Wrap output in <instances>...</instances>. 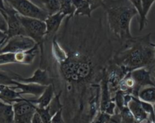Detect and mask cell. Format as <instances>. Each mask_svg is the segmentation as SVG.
<instances>
[{"label":"cell","mask_w":155,"mask_h":123,"mask_svg":"<svg viewBox=\"0 0 155 123\" xmlns=\"http://www.w3.org/2000/svg\"><path fill=\"white\" fill-rule=\"evenodd\" d=\"M5 8L4 11H0L2 12L7 19L8 26L6 39H8L14 36H21V35L26 36L25 31L19 19V16H18L19 15L18 12L5 2Z\"/></svg>","instance_id":"cell-8"},{"label":"cell","mask_w":155,"mask_h":123,"mask_svg":"<svg viewBox=\"0 0 155 123\" xmlns=\"http://www.w3.org/2000/svg\"><path fill=\"white\" fill-rule=\"evenodd\" d=\"M122 123H123V122H122Z\"/></svg>","instance_id":"cell-42"},{"label":"cell","mask_w":155,"mask_h":123,"mask_svg":"<svg viewBox=\"0 0 155 123\" xmlns=\"http://www.w3.org/2000/svg\"><path fill=\"white\" fill-rule=\"evenodd\" d=\"M138 98L140 101L149 104H155V86H149L142 88L138 94Z\"/></svg>","instance_id":"cell-22"},{"label":"cell","mask_w":155,"mask_h":123,"mask_svg":"<svg viewBox=\"0 0 155 123\" xmlns=\"http://www.w3.org/2000/svg\"><path fill=\"white\" fill-rule=\"evenodd\" d=\"M130 112L134 117L136 123H142V122L148 119V115L144 110L141 101L136 97H132L131 101L127 105Z\"/></svg>","instance_id":"cell-14"},{"label":"cell","mask_w":155,"mask_h":123,"mask_svg":"<svg viewBox=\"0 0 155 123\" xmlns=\"http://www.w3.org/2000/svg\"><path fill=\"white\" fill-rule=\"evenodd\" d=\"M19 15V14H18ZM21 24L25 31L26 36L31 38L36 44L42 47L46 35V24L44 21L33 18L18 15Z\"/></svg>","instance_id":"cell-4"},{"label":"cell","mask_w":155,"mask_h":123,"mask_svg":"<svg viewBox=\"0 0 155 123\" xmlns=\"http://www.w3.org/2000/svg\"><path fill=\"white\" fill-rule=\"evenodd\" d=\"M73 3L76 8L74 16L92 18V11L86 0H73Z\"/></svg>","instance_id":"cell-21"},{"label":"cell","mask_w":155,"mask_h":123,"mask_svg":"<svg viewBox=\"0 0 155 123\" xmlns=\"http://www.w3.org/2000/svg\"><path fill=\"white\" fill-rule=\"evenodd\" d=\"M102 17H66L60 30L40 48L55 94L99 98L101 82L116 51Z\"/></svg>","instance_id":"cell-1"},{"label":"cell","mask_w":155,"mask_h":123,"mask_svg":"<svg viewBox=\"0 0 155 123\" xmlns=\"http://www.w3.org/2000/svg\"><path fill=\"white\" fill-rule=\"evenodd\" d=\"M60 12L66 17H73L75 14L76 8L73 3V0H60Z\"/></svg>","instance_id":"cell-24"},{"label":"cell","mask_w":155,"mask_h":123,"mask_svg":"<svg viewBox=\"0 0 155 123\" xmlns=\"http://www.w3.org/2000/svg\"><path fill=\"white\" fill-rule=\"evenodd\" d=\"M130 2L133 5L139 13V18H142L143 14V7H142V0H130Z\"/></svg>","instance_id":"cell-32"},{"label":"cell","mask_w":155,"mask_h":123,"mask_svg":"<svg viewBox=\"0 0 155 123\" xmlns=\"http://www.w3.org/2000/svg\"><path fill=\"white\" fill-rule=\"evenodd\" d=\"M14 80L22 83H33V84H39L41 86H48L49 85H53L52 79L50 77L49 73L46 70L38 68L34 71L33 75L30 77H24L18 73L12 72Z\"/></svg>","instance_id":"cell-9"},{"label":"cell","mask_w":155,"mask_h":123,"mask_svg":"<svg viewBox=\"0 0 155 123\" xmlns=\"http://www.w3.org/2000/svg\"><path fill=\"white\" fill-rule=\"evenodd\" d=\"M113 101L114 100L111 98V92H110L108 80H107V73H105L101 82V93H100L99 106L100 111L105 113Z\"/></svg>","instance_id":"cell-13"},{"label":"cell","mask_w":155,"mask_h":123,"mask_svg":"<svg viewBox=\"0 0 155 123\" xmlns=\"http://www.w3.org/2000/svg\"><path fill=\"white\" fill-rule=\"evenodd\" d=\"M154 52H155V43H154Z\"/></svg>","instance_id":"cell-41"},{"label":"cell","mask_w":155,"mask_h":123,"mask_svg":"<svg viewBox=\"0 0 155 123\" xmlns=\"http://www.w3.org/2000/svg\"><path fill=\"white\" fill-rule=\"evenodd\" d=\"M12 71L0 70V86H15Z\"/></svg>","instance_id":"cell-26"},{"label":"cell","mask_w":155,"mask_h":123,"mask_svg":"<svg viewBox=\"0 0 155 123\" xmlns=\"http://www.w3.org/2000/svg\"><path fill=\"white\" fill-rule=\"evenodd\" d=\"M101 7L105 11L107 29L112 39L120 46L133 39L130 24L139 13L130 0H104Z\"/></svg>","instance_id":"cell-3"},{"label":"cell","mask_w":155,"mask_h":123,"mask_svg":"<svg viewBox=\"0 0 155 123\" xmlns=\"http://www.w3.org/2000/svg\"><path fill=\"white\" fill-rule=\"evenodd\" d=\"M66 16L60 11L54 15H50L47 18L45 21L46 24V35H45V41L51 40L57 34Z\"/></svg>","instance_id":"cell-12"},{"label":"cell","mask_w":155,"mask_h":123,"mask_svg":"<svg viewBox=\"0 0 155 123\" xmlns=\"http://www.w3.org/2000/svg\"><path fill=\"white\" fill-rule=\"evenodd\" d=\"M110 117V115L100 111L99 113H98V114H96L92 123H107Z\"/></svg>","instance_id":"cell-30"},{"label":"cell","mask_w":155,"mask_h":123,"mask_svg":"<svg viewBox=\"0 0 155 123\" xmlns=\"http://www.w3.org/2000/svg\"><path fill=\"white\" fill-rule=\"evenodd\" d=\"M16 63L15 54L12 53H4L0 54V65Z\"/></svg>","instance_id":"cell-29"},{"label":"cell","mask_w":155,"mask_h":123,"mask_svg":"<svg viewBox=\"0 0 155 123\" xmlns=\"http://www.w3.org/2000/svg\"><path fill=\"white\" fill-rule=\"evenodd\" d=\"M107 123H122V117H121L120 113L116 110L114 114L110 116Z\"/></svg>","instance_id":"cell-34"},{"label":"cell","mask_w":155,"mask_h":123,"mask_svg":"<svg viewBox=\"0 0 155 123\" xmlns=\"http://www.w3.org/2000/svg\"><path fill=\"white\" fill-rule=\"evenodd\" d=\"M131 76L136 83V90L134 97L138 98V94L142 88L145 86H155V81L152 73L147 68H139L130 72Z\"/></svg>","instance_id":"cell-11"},{"label":"cell","mask_w":155,"mask_h":123,"mask_svg":"<svg viewBox=\"0 0 155 123\" xmlns=\"http://www.w3.org/2000/svg\"><path fill=\"white\" fill-rule=\"evenodd\" d=\"M47 86H41L39 84H33V83H19V82L15 81V87L14 89H19L21 92L20 94L21 95H32L35 97L39 98L43 92L45 91V88Z\"/></svg>","instance_id":"cell-15"},{"label":"cell","mask_w":155,"mask_h":123,"mask_svg":"<svg viewBox=\"0 0 155 123\" xmlns=\"http://www.w3.org/2000/svg\"><path fill=\"white\" fill-rule=\"evenodd\" d=\"M31 123H42V120H41L40 116H39V115L38 114L37 112H36V113H35Z\"/></svg>","instance_id":"cell-36"},{"label":"cell","mask_w":155,"mask_h":123,"mask_svg":"<svg viewBox=\"0 0 155 123\" xmlns=\"http://www.w3.org/2000/svg\"><path fill=\"white\" fill-rule=\"evenodd\" d=\"M0 123H15L13 105L0 101Z\"/></svg>","instance_id":"cell-20"},{"label":"cell","mask_w":155,"mask_h":123,"mask_svg":"<svg viewBox=\"0 0 155 123\" xmlns=\"http://www.w3.org/2000/svg\"><path fill=\"white\" fill-rule=\"evenodd\" d=\"M155 0H142L143 14L139 21V31H142L145 27L148 25V14L151 9V6L154 4Z\"/></svg>","instance_id":"cell-23"},{"label":"cell","mask_w":155,"mask_h":123,"mask_svg":"<svg viewBox=\"0 0 155 123\" xmlns=\"http://www.w3.org/2000/svg\"><path fill=\"white\" fill-rule=\"evenodd\" d=\"M154 117H155V104H154Z\"/></svg>","instance_id":"cell-38"},{"label":"cell","mask_w":155,"mask_h":123,"mask_svg":"<svg viewBox=\"0 0 155 123\" xmlns=\"http://www.w3.org/2000/svg\"><path fill=\"white\" fill-rule=\"evenodd\" d=\"M51 123H64L63 118V109L58 111L51 118Z\"/></svg>","instance_id":"cell-33"},{"label":"cell","mask_w":155,"mask_h":123,"mask_svg":"<svg viewBox=\"0 0 155 123\" xmlns=\"http://www.w3.org/2000/svg\"><path fill=\"white\" fill-rule=\"evenodd\" d=\"M5 2L15 9L20 15L45 21L48 15L30 0H5Z\"/></svg>","instance_id":"cell-5"},{"label":"cell","mask_w":155,"mask_h":123,"mask_svg":"<svg viewBox=\"0 0 155 123\" xmlns=\"http://www.w3.org/2000/svg\"><path fill=\"white\" fill-rule=\"evenodd\" d=\"M39 46L36 45L30 50L22 52L15 53V60L16 63H20L23 65H30L33 63L36 54L39 52Z\"/></svg>","instance_id":"cell-19"},{"label":"cell","mask_w":155,"mask_h":123,"mask_svg":"<svg viewBox=\"0 0 155 123\" xmlns=\"http://www.w3.org/2000/svg\"><path fill=\"white\" fill-rule=\"evenodd\" d=\"M36 111L39 115L42 123H51L52 116L50 113L48 107L46 108H39L36 106Z\"/></svg>","instance_id":"cell-27"},{"label":"cell","mask_w":155,"mask_h":123,"mask_svg":"<svg viewBox=\"0 0 155 123\" xmlns=\"http://www.w3.org/2000/svg\"><path fill=\"white\" fill-rule=\"evenodd\" d=\"M154 14H155V2H154Z\"/></svg>","instance_id":"cell-40"},{"label":"cell","mask_w":155,"mask_h":123,"mask_svg":"<svg viewBox=\"0 0 155 123\" xmlns=\"http://www.w3.org/2000/svg\"><path fill=\"white\" fill-rule=\"evenodd\" d=\"M55 96V89L52 84L45 88L43 93L36 99H29V101L39 108H46Z\"/></svg>","instance_id":"cell-16"},{"label":"cell","mask_w":155,"mask_h":123,"mask_svg":"<svg viewBox=\"0 0 155 123\" xmlns=\"http://www.w3.org/2000/svg\"><path fill=\"white\" fill-rule=\"evenodd\" d=\"M8 29V26L7 19L2 12L0 11V31L7 34Z\"/></svg>","instance_id":"cell-31"},{"label":"cell","mask_w":155,"mask_h":123,"mask_svg":"<svg viewBox=\"0 0 155 123\" xmlns=\"http://www.w3.org/2000/svg\"><path fill=\"white\" fill-rule=\"evenodd\" d=\"M86 1L89 2V4L90 5L91 9L92 11H95V9H97L98 8L101 7L102 5V3L104 2V0H86Z\"/></svg>","instance_id":"cell-35"},{"label":"cell","mask_w":155,"mask_h":123,"mask_svg":"<svg viewBox=\"0 0 155 123\" xmlns=\"http://www.w3.org/2000/svg\"><path fill=\"white\" fill-rule=\"evenodd\" d=\"M15 112V123H31L36 113V105L29 99L21 98L12 104Z\"/></svg>","instance_id":"cell-7"},{"label":"cell","mask_w":155,"mask_h":123,"mask_svg":"<svg viewBox=\"0 0 155 123\" xmlns=\"http://www.w3.org/2000/svg\"><path fill=\"white\" fill-rule=\"evenodd\" d=\"M61 92H58V93H56L55 96H54V98H53L51 102L50 103L49 106L48 107L50 113H51V115L52 116H54L58 111H59L60 110L63 109V104H61Z\"/></svg>","instance_id":"cell-25"},{"label":"cell","mask_w":155,"mask_h":123,"mask_svg":"<svg viewBox=\"0 0 155 123\" xmlns=\"http://www.w3.org/2000/svg\"><path fill=\"white\" fill-rule=\"evenodd\" d=\"M152 75H153V78H154V79L155 81V69H154V70L152 72Z\"/></svg>","instance_id":"cell-37"},{"label":"cell","mask_w":155,"mask_h":123,"mask_svg":"<svg viewBox=\"0 0 155 123\" xmlns=\"http://www.w3.org/2000/svg\"><path fill=\"white\" fill-rule=\"evenodd\" d=\"M151 33L133 37L116 50L112 61L130 73L139 68H147L151 73L155 69L154 43Z\"/></svg>","instance_id":"cell-2"},{"label":"cell","mask_w":155,"mask_h":123,"mask_svg":"<svg viewBox=\"0 0 155 123\" xmlns=\"http://www.w3.org/2000/svg\"><path fill=\"white\" fill-rule=\"evenodd\" d=\"M23 98L19 92H17L13 87L3 86L0 92V101L6 104H13Z\"/></svg>","instance_id":"cell-18"},{"label":"cell","mask_w":155,"mask_h":123,"mask_svg":"<svg viewBox=\"0 0 155 123\" xmlns=\"http://www.w3.org/2000/svg\"><path fill=\"white\" fill-rule=\"evenodd\" d=\"M39 8L45 12L48 16L60 11V0H30Z\"/></svg>","instance_id":"cell-17"},{"label":"cell","mask_w":155,"mask_h":123,"mask_svg":"<svg viewBox=\"0 0 155 123\" xmlns=\"http://www.w3.org/2000/svg\"><path fill=\"white\" fill-rule=\"evenodd\" d=\"M37 44L33 39L27 36H16L6 39L0 47V54L22 52L30 50Z\"/></svg>","instance_id":"cell-6"},{"label":"cell","mask_w":155,"mask_h":123,"mask_svg":"<svg viewBox=\"0 0 155 123\" xmlns=\"http://www.w3.org/2000/svg\"><path fill=\"white\" fill-rule=\"evenodd\" d=\"M2 87H3V86H0V92H1V90H2Z\"/></svg>","instance_id":"cell-39"},{"label":"cell","mask_w":155,"mask_h":123,"mask_svg":"<svg viewBox=\"0 0 155 123\" xmlns=\"http://www.w3.org/2000/svg\"><path fill=\"white\" fill-rule=\"evenodd\" d=\"M122 117L123 123H136L134 117L130 112L128 107H125L121 111H120Z\"/></svg>","instance_id":"cell-28"},{"label":"cell","mask_w":155,"mask_h":123,"mask_svg":"<svg viewBox=\"0 0 155 123\" xmlns=\"http://www.w3.org/2000/svg\"><path fill=\"white\" fill-rule=\"evenodd\" d=\"M106 73H107V78L108 80L110 92L111 94L112 92H114L115 94V92L119 89L120 83L125 77V76L128 73V72L110 60V63L107 66Z\"/></svg>","instance_id":"cell-10"}]
</instances>
